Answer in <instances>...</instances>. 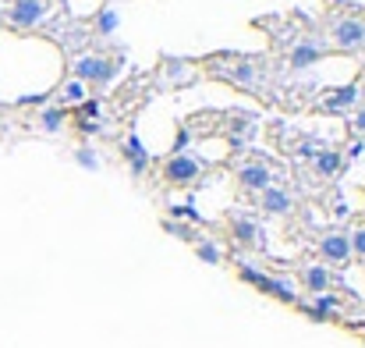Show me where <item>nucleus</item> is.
Here are the masks:
<instances>
[{
    "mask_svg": "<svg viewBox=\"0 0 365 348\" xmlns=\"http://www.w3.org/2000/svg\"><path fill=\"white\" fill-rule=\"evenodd\" d=\"M121 64V54H78L71 61V79H78L86 86H110L118 79Z\"/></svg>",
    "mask_w": 365,
    "mask_h": 348,
    "instance_id": "obj_1",
    "label": "nucleus"
},
{
    "mask_svg": "<svg viewBox=\"0 0 365 348\" xmlns=\"http://www.w3.org/2000/svg\"><path fill=\"white\" fill-rule=\"evenodd\" d=\"M327 39H330V50H341V54H359L365 50V18L359 14H337L327 21Z\"/></svg>",
    "mask_w": 365,
    "mask_h": 348,
    "instance_id": "obj_2",
    "label": "nucleus"
},
{
    "mask_svg": "<svg viewBox=\"0 0 365 348\" xmlns=\"http://www.w3.org/2000/svg\"><path fill=\"white\" fill-rule=\"evenodd\" d=\"M53 11V0H11L4 7V25L14 32H32L39 29Z\"/></svg>",
    "mask_w": 365,
    "mask_h": 348,
    "instance_id": "obj_3",
    "label": "nucleus"
},
{
    "mask_svg": "<svg viewBox=\"0 0 365 348\" xmlns=\"http://www.w3.org/2000/svg\"><path fill=\"white\" fill-rule=\"evenodd\" d=\"M213 71H217L224 82L238 86V89H255V82H259L255 61H252V57H242V54H220V57L213 61Z\"/></svg>",
    "mask_w": 365,
    "mask_h": 348,
    "instance_id": "obj_4",
    "label": "nucleus"
},
{
    "mask_svg": "<svg viewBox=\"0 0 365 348\" xmlns=\"http://www.w3.org/2000/svg\"><path fill=\"white\" fill-rule=\"evenodd\" d=\"M202 171H206V164H202L199 156H192V153H174V156H167V164H163V182L174 185V189H188V185H195V182L202 178Z\"/></svg>",
    "mask_w": 365,
    "mask_h": 348,
    "instance_id": "obj_5",
    "label": "nucleus"
},
{
    "mask_svg": "<svg viewBox=\"0 0 365 348\" xmlns=\"http://www.w3.org/2000/svg\"><path fill=\"white\" fill-rule=\"evenodd\" d=\"M235 178H238V185H242L245 192H262V189L273 185V167L266 160L245 156V160L235 164Z\"/></svg>",
    "mask_w": 365,
    "mask_h": 348,
    "instance_id": "obj_6",
    "label": "nucleus"
},
{
    "mask_svg": "<svg viewBox=\"0 0 365 348\" xmlns=\"http://www.w3.org/2000/svg\"><path fill=\"white\" fill-rule=\"evenodd\" d=\"M327 54H330V50H327L323 43H316V39H298V43L291 46V54H287V64H291L294 71H305V68L319 64Z\"/></svg>",
    "mask_w": 365,
    "mask_h": 348,
    "instance_id": "obj_7",
    "label": "nucleus"
},
{
    "mask_svg": "<svg viewBox=\"0 0 365 348\" xmlns=\"http://www.w3.org/2000/svg\"><path fill=\"white\" fill-rule=\"evenodd\" d=\"M319 256H323L327 267H348L351 263V242H348V234H341V232L327 234L319 242Z\"/></svg>",
    "mask_w": 365,
    "mask_h": 348,
    "instance_id": "obj_8",
    "label": "nucleus"
},
{
    "mask_svg": "<svg viewBox=\"0 0 365 348\" xmlns=\"http://www.w3.org/2000/svg\"><path fill=\"white\" fill-rule=\"evenodd\" d=\"M298 281H302V288L312 292V295H323V292H330V288L337 284V277H334V270H330L327 263H309V267H302Z\"/></svg>",
    "mask_w": 365,
    "mask_h": 348,
    "instance_id": "obj_9",
    "label": "nucleus"
},
{
    "mask_svg": "<svg viewBox=\"0 0 365 348\" xmlns=\"http://www.w3.org/2000/svg\"><path fill=\"white\" fill-rule=\"evenodd\" d=\"M231 234H235V242H238L242 249H262V228H259V221L248 217V214H235V217H231Z\"/></svg>",
    "mask_w": 365,
    "mask_h": 348,
    "instance_id": "obj_10",
    "label": "nucleus"
},
{
    "mask_svg": "<svg viewBox=\"0 0 365 348\" xmlns=\"http://www.w3.org/2000/svg\"><path fill=\"white\" fill-rule=\"evenodd\" d=\"M359 96H362V86H359V82H348V86L327 93V96L319 100V111H330V114H337V111H351V107L359 104Z\"/></svg>",
    "mask_w": 365,
    "mask_h": 348,
    "instance_id": "obj_11",
    "label": "nucleus"
},
{
    "mask_svg": "<svg viewBox=\"0 0 365 348\" xmlns=\"http://www.w3.org/2000/svg\"><path fill=\"white\" fill-rule=\"evenodd\" d=\"M121 156H124V164L131 167V174H135V178H142V174L149 171V149L142 146V139H138L135 131L121 142Z\"/></svg>",
    "mask_w": 365,
    "mask_h": 348,
    "instance_id": "obj_12",
    "label": "nucleus"
},
{
    "mask_svg": "<svg viewBox=\"0 0 365 348\" xmlns=\"http://www.w3.org/2000/svg\"><path fill=\"white\" fill-rule=\"evenodd\" d=\"M262 295H269V299H277V302H284V306H294V302H298V288H294V281L284 277V274H266Z\"/></svg>",
    "mask_w": 365,
    "mask_h": 348,
    "instance_id": "obj_13",
    "label": "nucleus"
},
{
    "mask_svg": "<svg viewBox=\"0 0 365 348\" xmlns=\"http://www.w3.org/2000/svg\"><path fill=\"white\" fill-rule=\"evenodd\" d=\"M262 199H259V207L269 214V217H287L291 214V192H284V189H277V185H269V189H262L259 192Z\"/></svg>",
    "mask_w": 365,
    "mask_h": 348,
    "instance_id": "obj_14",
    "label": "nucleus"
},
{
    "mask_svg": "<svg viewBox=\"0 0 365 348\" xmlns=\"http://www.w3.org/2000/svg\"><path fill=\"white\" fill-rule=\"evenodd\" d=\"M57 100H61L57 107H64V111L71 114V111H75L78 104H86V100H89V86H86V82H78V79H68V82L61 86Z\"/></svg>",
    "mask_w": 365,
    "mask_h": 348,
    "instance_id": "obj_15",
    "label": "nucleus"
},
{
    "mask_svg": "<svg viewBox=\"0 0 365 348\" xmlns=\"http://www.w3.org/2000/svg\"><path fill=\"white\" fill-rule=\"evenodd\" d=\"M312 167H316V174L319 178H337L341 171H344V156L337 153V149H319L316 156H312Z\"/></svg>",
    "mask_w": 365,
    "mask_h": 348,
    "instance_id": "obj_16",
    "label": "nucleus"
},
{
    "mask_svg": "<svg viewBox=\"0 0 365 348\" xmlns=\"http://www.w3.org/2000/svg\"><path fill=\"white\" fill-rule=\"evenodd\" d=\"M118 25H121V14H118L114 7H103V11L93 18V29H96L100 36H114V32H118Z\"/></svg>",
    "mask_w": 365,
    "mask_h": 348,
    "instance_id": "obj_17",
    "label": "nucleus"
},
{
    "mask_svg": "<svg viewBox=\"0 0 365 348\" xmlns=\"http://www.w3.org/2000/svg\"><path fill=\"white\" fill-rule=\"evenodd\" d=\"M64 121H68V111H64V107H43V111H39V128H43V131H61Z\"/></svg>",
    "mask_w": 365,
    "mask_h": 348,
    "instance_id": "obj_18",
    "label": "nucleus"
},
{
    "mask_svg": "<svg viewBox=\"0 0 365 348\" xmlns=\"http://www.w3.org/2000/svg\"><path fill=\"white\" fill-rule=\"evenodd\" d=\"M195 256H199L202 263H210V267H220V259H224L220 245H213V242H199V245H195Z\"/></svg>",
    "mask_w": 365,
    "mask_h": 348,
    "instance_id": "obj_19",
    "label": "nucleus"
},
{
    "mask_svg": "<svg viewBox=\"0 0 365 348\" xmlns=\"http://www.w3.org/2000/svg\"><path fill=\"white\" fill-rule=\"evenodd\" d=\"M238 277H242L245 284L259 288V292H262V284H266V270H255L252 263H238Z\"/></svg>",
    "mask_w": 365,
    "mask_h": 348,
    "instance_id": "obj_20",
    "label": "nucleus"
},
{
    "mask_svg": "<svg viewBox=\"0 0 365 348\" xmlns=\"http://www.w3.org/2000/svg\"><path fill=\"white\" fill-rule=\"evenodd\" d=\"M75 164L86 167V171H100V156H96L93 146H78V149H75Z\"/></svg>",
    "mask_w": 365,
    "mask_h": 348,
    "instance_id": "obj_21",
    "label": "nucleus"
},
{
    "mask_svg": "<svg viewBox=\"0 0 365 348\" xmlns=\"http://www.w3.org/2000/svg\"><path fill=\"white\" fill-rule=\"evenodd\" d=\"M163 232L174 234V238H181V242H192V228H188V224H178V221H163Z\"/></svg>",
    "mask_w": 365,
    "mask_h": 348,
    "instance_id": "obj_22",
    "label": "nucleus"
},
{
    "mask_svg": "<svg viewBox=\"0 0 365 348\" xmlns=\"http://www.w3.org/2000/svg\"><path fill=\"white\" fill-rule=\"evenodd\" d=\"M348 242H351V256L365 259V228H359L355 234H348Z\"/></svg>",
    "mask_w": 365,
    "mask_h": 348,
    "instance_id": "obj_23",
    "label": "nucleus"
},
{
    "mask_svg": "<svg viewBox=\"0 0 365 348\" xmlns=\"http://www.w3.org/2000/svg\"><path fill=\"white\" fill-rule=\"evenodd\" d=\"M351 128H355L359 135H365V107H359V111L351 114Z\"/></svg>",
    "mask_w": 365,
    "mask_h": 348,
    "instance_id": "obj_24",
    "label": "nucleus"
},
{
    "mask_svg": "<svg viewBox=\"0 0 365 348\" xmlns=\"http://www.w3.org/2000/svg\"><path fill=\"white\" fill-rule=\"evenodd\" d=\"M362 153H365V142H362V139H359V142H355V146L348 149V156H362Z\"/></svg>",
    "mask_w": 365,
    "mask_h": 348,
    "instance_id": "obj_25",
    "label": "nucleus"
},
{
    "mask_svg": "<svg viewBox=\"0 0 365 348\" xmlns=\"http://www.w3.org/2000/svg\"><path fill=\"white\" fill-rule=\"evenodd\" d=\"M362 18H365V7H362Z\"/></svg>",
    "mask_w": 365,
    "mask_h": 348,
    "instance_id": "obj_26",
    "label": "nucleus"
}]
</instances>
